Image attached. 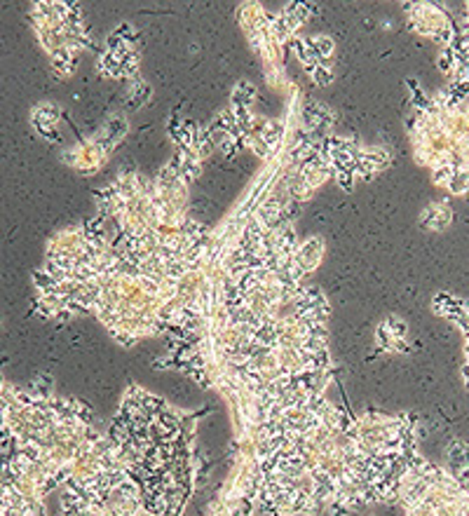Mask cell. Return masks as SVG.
<instances>
[{
    "instance_id": "cell-1",
    "label": "cell",
    "mask_w": 469,
    "mask_h": 516,
    "mask_svg": "<svg viewBox=\"0 0 469 516\" xmlns=\"http://www.w3.org/2000/svg\"><path fill=\"white\" fill-rule=\"evenodd\" d=\"M434 307H437V314L458 324L462 336H465V368H462V378H465L469 387V303L455 296H437L434 298Z\"/></svg>"
},
{
    "instance_id": "cell-2",
    "label": "cell",
    "mask_w": 469,
    "mask_h": 516,
    "mask_svg": "<svg viewBox=\"0 0 469 516\" xmlns=\"http://www.w3.org/2000/svg\"><path fill=\"white\" fill-rule=\"evenodd\" d=\"M451 209H448L446 202H434L425 209V214H422L420 223L425 228H430V230H441V228H446L448 223H451Z\"/></svg>"
},
{
    "instance_id": "cell-3",
    "label": "cell",
    "mask_w": 469,
    "mask_h": 516,
    "mask_svg": "<svg viewBox=\"0 0 469 516\" xmlns=\"http://www.w3.org/2000/svg\"><path fill=\"white\" fill-rule=\"evenodd\" d=\"M310 45H312V50H314V55H317V57H326V55H331V52H333V43L326 36L312 38Z\"/></svg>"
},
{
    "instance_id": "cell-4",
    "label": "cell",
    "mask_w": 469,
    "mask_h": 516,
    "mask_svg": "<svg viewBox=\"0 0 469 516\" xmlns=\"http://www.w3.org/2000/svg\"><path fill=\"white\" fill-rule=\"evenodd\" d=\"M314 78H317V83H328V80H331V73H326V71H317V73H314Z\"/></svg>"
}]
</instances>
